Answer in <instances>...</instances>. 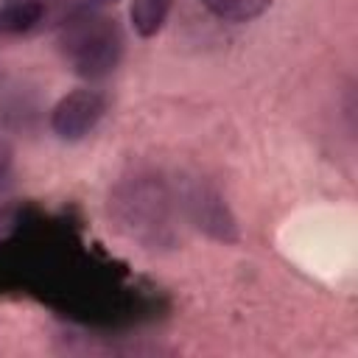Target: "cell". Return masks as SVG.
<instances>
[{"instance_id":"cell-3","label":"cell","mask_w":358,"mask_h":358,"mask_svg":"<svg viewBox=\"0 0 358 358\" xmlns=\"http://www.w3.org/2000/svg\"><path fill=\"white\" fill-rule=\"evenodd\" d=\"M45 17L42 0H8L0 6V34H25Z\"/></svg>"},{"instance_id":"cell-4","label":"cell","mask_w":358,"mask_h":358,"mask_svg":"<svg viewBox=\"0 0 358 358\" xmlns=\"http://www.w3.org/2000/svg\"><path fill=\"white\" fill-rule=\"evenodd\" d=\"M171 6H173V0H131L129 20H131L134 34L143 39L157 36L171 14Z\"/></svg>"},{"instance_id":"cell-1","label":"cell","mask_w":358,"mask_h":358,"mask_svg":"<svg viewBox=\"0 0 358 358\" xmlns=\"http://www.w3.org/2000/svg\"><path fill=\"white\" fill-rule=\"evenodd\" d=\"M123 42L117 20L101 11H78L62 20L59 50L78 78H106L120 64Z\"/></svg>"},{"instance_id":"cell-5","label":"cell","mask_w":358,"mask_h":358,"mask_svg":"<svg viewBox=\"0 0 358 358\" xmlns=\"http://www.w3.org/2000/svg\"><path fill=\"white\" fill-rule=\"evenodd\" d=\"M201 6L224 22H249L257 20L271 6V0H201Z\"/></svg>"},{"instance_id":"cell-7","label":"cell","mask_w":358,"mask_h":358,"mask_svg":"<svg viewBox=\"0 0 358 358\" xmlns=\"http://www.w3.org/2000/svg\"><path fill=\"white\" fill-rule=\"evenodd\" d=\"M11 157H14L11 145H8V143H0V179L8 173V168H11Z\"/></svg>"},{"instance_id":"cell-2","label":"cell","mask_w":358,"mask_h":358,"mask_svg":"<svg viewBox=\"0 0 358 358\" xmlns=\"http://www.w3.org/2000/svg\"><path fill=\"white\" fill-rule=\"evenodd\" d=\"M106 112V98L98 90H73L50 112V129L56 137L76 143L87 137Z\"/></svg>"},{"instance_id":"cell-6","label":"cell","mask_w":358,"mask_h":358,"mask_svg":"<svg viewBox=\"0 0 358 358\" xmlns=\"http://www.w3.org/2000/svg\"><path fill=\"white\" fill-rule=\"evenodd\" d=\"M17 227H20V210L14 204H3L0 207V243H6Z\"/></svg>"}]
</instances>
